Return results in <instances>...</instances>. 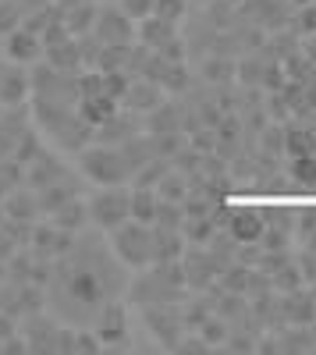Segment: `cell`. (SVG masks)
<instances>
[{
	"mask_svg": "<svg viewBox=\"0 0 316 355\" xmlns=\"http://www.w3.org/2000/svg\"><path fill=\"white\" fill-rule=\"evenodd\" d=\"M114 252L128 266H150L153 263V224H139V220H125L121 227L110 231Z\"/></svg>",
	"mask_w": 316,
	"mask_h": 355,
	"instance_id": "6da1fadb",
	"label": "cell"
},
{
	"mask_svg": "<svg viewBox=\"0 0 316 355\" xmlns=\"http://www.w3.org/2000/svg\"><path fill=\"white\" fill-rule=\"evenodd\" d=\"M82 171L85 178H93L100 185H121L125 178L132 174V160L121 150H114V146H93V150H82Z\"/></svg>",
	"mask_w": 316,
	"mask_h": 355,
	"instance_id": "7a4b0ae2",
	"label": "cell"
},
{
	"mask_svg": "<svg viewBox=\"0 0 316 355\" xmlns=\"http://www.w3.org/2000/svg\"><path fill=\"white\" fill-rule=\"evenodd\" d=\"M89 217H93V224L103 227V231L121 227L125 220H132V192H121V189L107 185L100 196L89 199Z\"/></svg>",
	"mask_w": 316,
	"mask_h": 355,
	"instance_id": "3957f363",
	"label": "cell"
},
{
	"mask_svg": "<svg viewBox=\"0 0 316 355\" xmlns=\"http://www.w3.org/2000/svg\"><path fill=\"white\" fill-rule=\"evenodd\" d=\"M93 33H96L100 46H128L135 28H132V18L121 8H103V11H96Z\"/></svg>",
	"mask_w": 316,
	"mask_h": 355,
	"instance_id": "277c9868",
	"label": "cell"
},
{
	"mask_svg": "<svg viewBox=\"0 0 316 355\" xmlns=\"http://www.w3.org/2000/svg\"><path fill=\"white\" fill-rule=\"evenodd\" d=\"M263 231H267V214L252 210V206L227 214V234H231L238 245H260Z\"/></svg>",
	"mask_w": 316,
	"mask_h": 355,
	"instance_id": "5b68a950",
	"label": "cell"
},
{
	"mask_svg": "<svg viewBox=\"0 0 316 355\" xmlns=\"http://www.w3.org/2000/svg\"><path fill=\"white\" fill-rule=\"evenodd\" d=\"M93 334L103 341V348H107V345H110V348H114V345H125V338H128V313H125V306H121V302H103Z\"/></svg>",
	"mask_w": 316,
	"mask_h": 355,
	"instance_id": "8992f818",
	"label": "cell"
},
{
	"mask_svg": "<svg viewBox=\"0 0 316 355\" xmlns=\"http://www.w3.org/2000/svg\"><path fill=\"white\" fill-rule=\"evenodd\" d=\"M46 53V43L40 33H33L28 25H18L15 33H8V57L15 64H33Z\"/></svg>",
	"mask_w": 316,
	"mask_h": 355,
	"instance_id": "52a82bcc",
	"label": "cell"
},
{
	"mask_svg": "<svg viewBox=\"0 0 316 355\" xmlns=\"http://www.w3.org/2000/svg\"><path fill=\"white\" fill-rule=\"evenodd\" d=\"M28 85H33V78H28L21 68H4V75H0V107L25 103Z\"/></svg>",
	"mask_w": 316,
	"mask_h": 355,
	"instance_id": "ba28073f",
	"label": "cell"
},
{
	"mask_svg": "<svg viewBox=\"0 0 316 355\" xmlns=\"http://www.w3.org/2000/svg\"><path fill=\"white\" fill-rule=\"evenodd\" d=\"M121 100L132 103L135 110H160V89H157L153 78H146V82H128V89H125Z\"/></svg>",
	"mask_w": 316,
	"mask_h": 355,
	"instance_id": "9c48e42d",
	"label": "cell"
},
{
	"mask_svg": "<svg viewBox=\"0 0 316 355\" xmlns=\"http://www.w3.org/2000/svg\"><path fill=\"white\" fill-rule=\"evenodd\" d=\"M157 210H160V196L150 185H139L132 192V220L139 224H157Z\"/></svg>",
	"mask_w": 316,
	"mask_h": 355,
	"instance_id": "30bf717a",
	"label": "cell"
},
{
	"mask_svg": "<svg viewBox=\"0 0 316 355\" xmlns=\"http://www.w3.org/2000/svg\"><path fill=\"white\" fill-rule=\"evenodd\" d=\"M139 36H142V43H146V46L160 50V46H167L170 40H175V21H164V18L150 15V18H142Z\"/></svg>",
	"mask_w": 316,
	"mask_h": 355,
	"instance_id": "8fae6325",
	"label": "cell"
},
{
	"mask_svg": "<svg viewBox=\"0 0 316 355\" xmlns=\"http://www.w3.org/2000/svg\"><path fill=\"white\" fill-rule=\"evenodd\" d=\"M288 295H292L288 306H281L284 309V320H292V323H313L316 320V302H309L306 295H299V288L288 291Z\"/></svg>",
	"mask_w": 316,
	"mask_h": 355,
	"instance_id": "7c38bea8",
	"label": "cell"
},
{
	"mask_svg": "<svg viewBox=\"0 0 316 355\" xmlns=\"http://www.w3.org/2000/svg\"><path fill=\"white\" fill-rule=\"evenodd\" d=\"M157 196L167 199V202H182V206H185V199H188V182H185L178 171H175V174L164 171V178H160V192H157Z\"/></svg>",
	"mask_w": 316,
	"mask_h": 355,
	"instance_id": "4fadbf2b",
	"label": "cell"
},
{
	"mask_svg": "<svg viewBox=\"0 0 316 355\" xmlns=\"http://www.w3.org/2000/svg\"><path fill=\"white\" fill-rule=\"evenodd\" d=\"M284 150H288V157H313L316 153V139L306 128H292L288 135H284Z\"/></svg>",
	"mask_w": 316,
	"mask_h": 355,
	"instance_id": "5bb4252c",
	"label": "cell"
},
{
	"mask_svg": "<svg viewBox=\"0 0 316 355\" xmlns=\"http://www.w3.org/2000/svg\"><path fill=\"white\" fill-rule=\"evenodd\" d=\"M18 25H25V8L18 0H0V36L15 33Z\"/></svg>",
	"mask_w": 316,
	"mask_h": 355,
	"instance_id": "9a60e30c",
	"label": "cell"
},
{
	"mask_svg": "<svg viewBox=\"0 0 316 355\" xmlns=\"http://www.w3.org/2000/svg\"><path fill=\"white\" fill-rule=\"evenodd\" d=\"M288 171H292V182L313 189L316 185V153L313 157H292V167Z\"/></svg>",
	"mask_w": 316,
	"mask_h": 355,
	"instance_id": "2e32d148",
	"label": "cell"
},
{
	"mask_svg": "<svg viewBox=\"0 0 316 355\" xmlns=\"http://www.w3.org/2000/svg\"><path fill=\"white\" fill-rule=\"evenodd\" d=\"M185 11H188V0H153V15L157 18H164V21H182L185 18Z\"/></svg>",
	"mask_w": 316,
	"mask_h": 355,
	"instance_id": "e0dca14e",
	"label": "cell"
},
{
	"mask_svg": "<svg viewBox=\"0 0 316 355\" xmlns=\"http://www.w3.org/2000/svg\"><path fill=\"white\" fill-rule=\"evenodd\" d=\"M121 11L128 18H150L153 15V0H121Z\"/></svg>",
	"mask_w": 316,
	"mask_h": 355,
	"instance_id": "ac0fdd59",
	"label": "cell"
},
{
	"mask_svg": "<svg viewBox=\"0 0 316 355\" xmlns=\"http://www.w3.org/2000/svg\"><path fill=\"white\" fill-rule=\"evenodd\" d=\"M224 284L231 288V291H245L249 288V270H245V266H235L231 277H224Z\"/></svg>",
	"mask_w": 316,
	"mask_h": 355,
	"instance_id": "d6986e66",
	"label": "cell"
},
{
	"mask_svg": "<svg viewBox=\"0 0 316 355\" xmlns=\"http://www.w3.org/2000/svg\"><path fill=\"white\" fill-rule=\"evenodd\" d=\"M302 28H306V33H313V36H316V0H313V4H306V8H302Z\"/></svg>",
	"mask_w": 316,
	"mask_h": 355,
	"instance_id": "ffe728a7",
	"label": "cell"
},
{
	"mask_svg": "<svg viewBox=\"0 0 316 355\" xmlns=\"http://www.w3.org/2000/svg\"><path fill=\"white\" fill-rule=\"evenodd\" d=\"M302 270H306L309 281H316V256H306V259H302Z\"/></svg>",
	"mask_w": 316,
	"mask_h": 355,
	"instance_id": "44dd1931",
	"label": "cell"
},
{
	"mask_svg": "<svg viewBox=\"0 0 316 355\" xmlns=\"http://www.w3.org/2000/svg\"><path fill=\"white\" fill-rule=\"evenodd\" d=\"M15 331H11V320L8 316H0V338H11Z\"/></svg>",
	"mask_w": 316,
	"mask_h": 355,
	"instance_id": "7402d4cb",
	"label": "cell"
},
{
	"mask_svg": "<svg viewBox=\"0 0 316 355\" xmlns=\"http://www.w3.org/2000/svg\"><path fill=\"white\" fill-rule=\"evenodd\" d=\"M292 4H299V8H306V4H313V0H292Z\"/></svg>",
	"mask_w": 316,
	"mask_h": 355,
	"instance_id": "603a6c76",
	"label": "cell"
},
{
	"mask_svg": "<svg viewBox=\"0 0 316 355\" xmlns=\"http://www.w3.org/2000/svg\"><path fill=\"white\" fill-rule=\"evenodd\" d=\"M4 68H8V64H0V75H4Z\"/></svg>",
	"mask_w": 316,
	"mask_h": 355,
	"instance_id": "cb8c5ba5",
	"label": "cell"
},
{
	"mask_svg": "<svg viewBox=\"0 0 316 355\" xmlns=\"http://www.w3.org/2000/svg\"><path fill=\"white\" fill-rule=\"evenodd\" d=\"M313 302H316V299H313Z\"/></svg>",
	"mask_w": 316,
	"mask_h": 355,
	"instance_id": "d4e9b609",
	"label": "cell"
}]
</instances>
